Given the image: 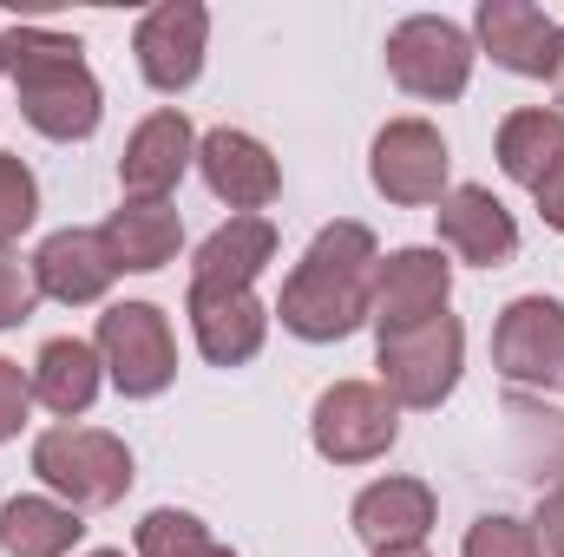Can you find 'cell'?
Returning a JSON list of instances; mask_svg holds the SVG:
<instances>
[{"label":"cell","instance_id":"1","mask_svg":"<svg viewBox=\"0 0 564 557\" xmlns=\"http://www.w3.org/2000/svg\"><path fill=\"white\" fill-rule=\"evenodd\" d=\"M375 270H381V243L368 223H328L308 256L295 263V276L282 282V328L295 341H348L368 308H375Z\"/></svg>","mask_w":564,"mask_h":557},{"label":"cell","instance_id":"28","mask_svg":"<svg viewBox=\"0 0 564 557\" xmlns=\"http://www.w3.org/2000/svg\"><path fill=\"white\" fill-rule=\"evenodd\" d=\"M26 407H33V374H20V361L0 354V439H20Z\"/></svg>","mask_w":564,"mask_h":557},{"label":"cell","instance_id":"11","mask_svg":"<svg viewBox=\"0 0 564 557\" xmlns=\"http://www.w3.org/2000/svg\"><path fill=\"white\" fill-rule=\"evenodd\" d=\"M197 171H204L210 197L230 204L237 217H257L263 204H276L282 190V164L270 157V144L237 132V125H217V132L197 139Z\"/></svg>","mask_w":564,"mask_h":557},{"label":"cell","instance_id":"4","mask_svg":"<svg viewBox=\"0 0 564 557\" xmlns=\"http://www.w3.org/2000/svg\"><path fill=\"white\" fill-rule=\"evenodd\" d=\"M93 348L126 401H158L177 381V341H171V321L158 302H112L99 315Z\"/></svg>","mask_w":564,"mask_h":557},{"label":"cell","instance_id":"10","mask_svg":"<svg viewBox=\"0 0 564 557\" xmlns=\"http://www.w3.org/2000/svg\"><path fill=\"white\" fill-rule=\"evenodd\" d=\"M204 46H210V13L197 0L151 7L132 33V53H139V73L151 92H191L204 73Z\"/></svg>","mask_w":564,"mask_h":557},{"label":"cell","instance_id":"21","mask_svg":"<svg viewBox=\"0 0 564 557\" xmlns=\"http://www.w3.org/2000/svg\"><path fill=\"white\" fill-rule=\"evenodd\" d=\"M99 381H106L99 348H93V341H73V335L46 341L40 361H33V401H40L46 414H59V419L86 414V407L99 401Z\"/></svg>","mask_w":564,"mask_h":557},{"label":"cell","instance_id":"2","mask_svg":"<svg viewBox=\"0 0 564 557\" xmlns=\"http://www.w3.org/2000/svg\"><path fill=\"white\" fill-rule=\"evenodd\" d=\"M0 73L13 79L20 92V119L40 132V139H93L99 119H106V92L93 79V66L79 59V40L73 33H53V26H7L0 33Z\"/></svg>","mask_w":564,"mask_h":557},{"label":"cell","instance_id":"31","mask_svg":"<svg viewBox=\"0 0 564 557\" xmlns=\"http://www.w3.org/2000/svg\"><path fill=\"white\" fill-rule=\"evenodd\" d=\"M552 92H558V106H564V26H558V46H552Z\"/></svg>","mask_w":564,"mask_h":557},{"label":"cell","instance_id":"9","mask_svg":"<svg viewBox=\"0 0 564 557\" xmlns=\"http://www.w3.org/2000/svg\"><path fill=\"white\" fill-rule=\"evenodd\" d=\"M446 139L426 125V119H394L375 132V151H368V177L388 204H440L453 184H446Z\"/></svg>","mask_w":564,"mask_h":557},{"label":"cell","instance_id":"25","mask_svg":"<svg viewBox=\"0 0 564 557\" xmlns=\"http://www.w3.org/2000/svg\"><path fill=\"white\" fill-rule=\"evenodd\" d=\"M33 217H40V184H33V171H26L13 151H0V250H7Z\"/></svg>","mask_w":564,"mask_h":557},{"label":"cell","instance_id":"29","mask_svg":"<svg viewBox=\"0 0 564 557\" xmlns=\"http://www.w3.org/2000/svg\"><path fill=\"white\" fill-rule=\"evenodd\" d=\"M532 538H539V557H564V472H558V485H552V492L539 499Z\"/></svg>","mask_w":564,"mask_h":557},{"label":"cell","instance_id":"33","mask_svg":"<svg viewBox=\"0 0 564 557\" xmlns=\"http://www.w3.org/2000/svg\"><path fill=\"white\" fill-rule=\"evenodd\" d=\"M93 557H126V551H93Z\"/></svg>","mask_w":564,"mask_h":557},{"label":"cell","instance_id":"8","mask_svg":"<svg viewBox=\"0 0 564 557\" xmlns=\"http://www.w3.org/2000/svg\"><path fill=\"white\" fill-rule=\"evenodd\" d=\"M492 368L512 387L564 394V302H552V295L506 302V315L492 328Z\"/></svg>","mask_w":564,"mask_h":557},{"label":"cell","instance_id":"13","mask_svg":"<svg viewBox=\"0 0 564 557\" xmlns=\"http://www.w3.org/2000/svg\"><path fill=\"white\" fill-rule=\"evenodd\" d=\"M433 217H440V243L473 270H499L519 256V223L486 184H453Z\"/></svg>","mask_w":564,"mask_h":557},{"label":"cell","instance_id":"14","mask_svg":"<svg viewBox=\"0 0 564 557\" xmlns=\"http://www.w3.org/2000/svg\"><path fill=\"white\" fill-rule=\"evenodd\" d=\"M191 164H197V132H191V119H184L177 106H164V112H151L139 132L126 139L119 184H126V197H139V204H164Z\"/></svg>","mask_w":564,"mask_h":557},{"label":"cell","instance_id":"6","mask_svg":"<svg viewBox=\"0 0 564 557\" xmlns=\"http://www.w3.org/2000/svg\"><path fill=\"white\" fill-rule=\"evenodd\" d=\"M308 439L328 466H368L401 439V407L381 381H335L308 414Z\"/></svg>","mask_w":564,"mask_h":557},{"label":"cell","instance_id":"3","mask_svg":"<svg viewBox=\"0 0 564 557\" xmlns=\"http://www.w3.org/2000/svg\"><path fill=\"white\" fill-rule=\"evenodd\" d=\"M33 472H40V485L59 499V505H73V512H106V505H119L126 492H132V446L119 439V433H106V426H46L40 439H33Z\"/></svg>","mask_w":564,"mask_h":557},{"label":"cell","instance_id":"23","mask_svg":"<svg viewBox=\"0 0 564 557\" xmlns=\"http://www.w3.org/2000/svg\"><path fill=\"white\" fill-rule=\"evenodd\" d=\"M564 164V112L552 106H525L499 125V171L525 190H539L552 171Z\"/></svg>","mask_w":564,"mask_h":557},{"label":"cell","instance_id":"17","mask_svg":"<svg viewBox=\"0 0 564 557\" xmlns=\"http://www.w3.org/2000/svg\"><path fill=\"white\" fill-rule=\"evenodd\" d=\"M33 282L40 295L66 302V308H86L99 302L112 282H119V263L106 250V230H53L40 250H33Z\"/></svg>","mask_w":564,"mask_h":557},{"label":"cell","instance_id":"5","mask_svg":"<svg viewBox=\"0 0 564 557\" xmlns=\"http://www.w3.org/2000/svg\"><path fill=\"white\" fill-rule=\"evenodd\" d=\"M381 387L394 394V407H440L453 387H459V368H466V328L459 315H433L421 328H401V335H381Z\"/></svg>","mask_w":564,"mask_h":557},{"label":"cell","instance_id":"27","mask_svg":"<svg viewBox=\"0 0 564 557\" xmlns=\"http://www.w3.org/2000/svg\"><path fill=\"white\" fill-rule=\"evenodd\" d=\"M40 308V282H33V263L0 250V328H20L26 315Z\"/></svg>","mask_w":564,"mask_h":557},{"label":"cell","instance_id":"16","mask_svg":"<svg viewBox=\"0 0 564 557\" xmlns=\"http://www.w3.org/2000/svg\"><path fill=\"white\" fill-rule=\"evenodd\" d=\"M355 538L368 551H421L440 505H433V485L426 479H375L361 499H355Z\"/></svg>","mask_w":564,"mask_h":557},{"label":"cell","instance_id":"32","mask_svg":"<svg viewBox=\"0 0 564 557\" xmlns=\"http://www.w3.org/2000/svg\"><path fill=\"white\" fill-rule=\"evenodd\" d=\"M375 557H426V551H375Z\"/></svg>","mask_w":564,"mask_h":557},{"label":"cell","instance_id":"15","mask_svg":"<svg viewBox=\"0 0 564 557\" xmlns=\"http://www.w3.org/2000/svg\"><path fill=\"white\" fill-rule=\"evenodd\" d=\"M270 263H276V223L270 217H230V223H217L197 243L191 288H204V295H243Z\"/></svg>","mask_w":564,"mask_h":557},{"label":"cell","instance_id":"24","mask_svg":"<svg viewBox=\"0 0 564 557\" xmlns=\"http://www.w3.org/2000/svg\"><path fill=\"white\" fill-rule=\"evenodd\" d=\"M139 557H237V551L217 545L197 512L158 505V512H144V525H139Z\"/></svg>","mask_w":564,"mask_h":557},{"label":"cell","instance_id":"20","mask_svg":"<svg viewBox=\"0 0 564 557\" xmlns=\"http://www.w3.org/2000/svg\"><path fill=\"white\" fill-rule=\"evenodd\" d=\"M177 243H184V217H177L171 204H139V197H126V204L112 210V223H106V250H112L119 276H126V270H132V276L164 270V263L177 256Z\"/></svg>","mask_w":564,"mask_h":557},{"label":"cell","instance_id":"19","mask_svg":"<svg viewBox=\"0 0 564 557\" xmlns=\"http://www.w3.org/2000/svg\"><path fill=\"white\" fill-rule=\"evenodd\" d=\"M191 335H197V354L210 368H243V361L263 354L270 308L257 302V288H243V295H204V288H191Z\"/></svg>","mask_w":564,"mask_h":557},{"label":"cell","instance_id":"26","mask_svg":"<svg viewBox=\"0 0 564 557\" xmlns=\"http://www.w3.org/2000/svg\"><path fill=\"white\" fill-rule=\"evenodd\" d=\"M466 557H539V538L525 518L512 512H486L473 532H466Z\"/></svg>","mask_w":564,"mask_h":557},{"label":"cell","instance_id":"7","mask_svg":"<svg viewBox=\"0 0 564 557\" xmlns=\"http://www.w3.org/2000/svg\"><path fill=\"white\" fill-rule=\"evenodd\" d=\"M473 59L479 53H473L466 26H453L440 13H414L388 33V73L414 99H459L473 86Z\"/></svg>","mask_w":564,"mask_h":557},{"label":"cell","instance_id":"18","mask_svg":"<svg viewBox=\"0 0 564 557\" xmlns=\"http://www.w3.org/2000/svg\"><path fill=\"white\" fill-rule=\"evenodd\" d=\"M473 33H479V46L492 53V66H506V73H519V79H552L558 26L545 20V7H532V0H479Z\"/></svg>","mask_w":564,"mask_h":557},{"label":"cell","instance_id":"12","mask_svg":"<svg viewBox=\"0 0 564 557\" xmlns=\"http://www.w3.org/2000/svg\"><path fill=\"white\" fill-rule=\"evenodd\" d=\"M446 295H453V263L440 250H394L375 270V308H368V321L381 335L421 328L433 315H446Z\"/></svg>","mask_w":564,"mask_h":557},{"label":"cell","instance_id":"30","mask_svg":"<svg viewBox=\"0 0 564 557\" xmlns=\"http://www.w3.org/2000/svg\"><path fill=\"white\" fill-rule=\"evenodd\" d=\"M532 197H539V217H545L552 230H564V164L545 177V184H539V190H532Z\"/></svg>","mask_w":564,"mask_h":557},{"label":"cell","instance_id":"22","mask_svg":"<svg viewBox=\"0 0 564 557\" xmlns=\"http://www.w3.org/2000/svg\"><path fill=\"white\" fill-rule=\"evenodd\" d=\"M79 538H86L79 512L46 492H20L0 505V551L7 557H66Z\"/></svg>","mask_w":564,"mask_h":557}]
</instances>
